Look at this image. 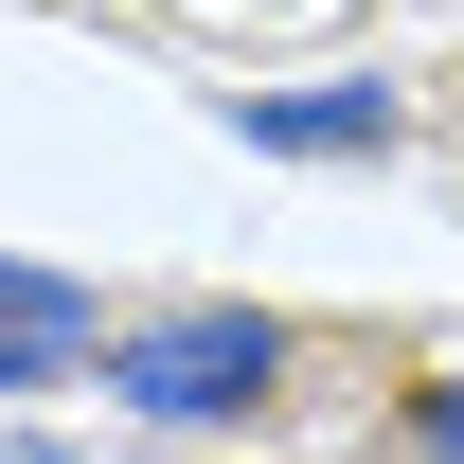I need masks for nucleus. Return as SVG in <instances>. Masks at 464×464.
Instances as JSON below:
<instances>
[{
	"label": "nucleus",
	"instance_id": "1",
	"mask_svg": "<svg viewBox=\"0 0 464 464\" xmlns=\"http://www.w3.org/2000/svg\"><path fill=\"white\" fill-rule=\"evenodd\" d=\"M108 393L161 411V429L268 411V393H286V322H268V304H143V322L108 340Z\"/></svg>",
	"mask_w": 464,
	"mask_h": 464
},
{
	"label": "nucleus",
	"instance_id": "2",
	"mask_svg": "<svg viewBox=\"0 0 464 464\" xmlns=\"http://www.w3.org/2000/svg\"><path fill=\"white\" fill-rule=\"evenodd\" d=\"M232 143H268V161H375L393 90L375 72H340V90H232Z\"/></svg>",
	"mask_w": 464,
	"mask_h": 464
},
{
	"label": "nucleus",
	"instance_id": "3",
	"mask_svg": "<svg viewBox=\"0 0 464 464\" xmlns=\"http://www.w3.org/2000/svg\"><path fill=\"white\" fill-rule=\"evenodd\" d=\"M90 357H108L90 286H54V268H0V393H54V375H90Z\"/></svg>",
	"mask_w": 464,
	"mask_h": 464
},
{
	"label": "nucleus",
	"instance_id": "4",
	"mask_svg": "<svg viewBox=\"0 0 464 464\" xmlns=\"http://www.w3.org/2000/svg\"><path fill=\"white\" fill-rule=\"evenodd\" d=\"M411 447H429V464H464V375H447L429 411H411Z\"/></svg>",
	"mask_w": 464,
	"mask_h": 464
},
{
	"label": "nucleus",
	"instance_id": "5",
	"mask_svg": "<svg viewBox=\"0 0 464 464\" xmlns=\"http://www.w3.org/2000/svg\"><path fill=\"white\" fill-rule=\"evenodd\" d=\"M0 464H54V447H0Z\"/></svg>",
	"mask_w": 464,
	"mask_h": 464
}]
</instances>
